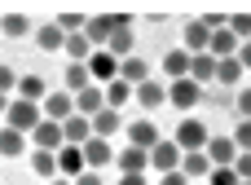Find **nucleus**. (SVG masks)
Returning a JSON list of instances; mask_svg holds the SVG:
<instances>
[{
  "instance_id": "f257e3e1",
  "label": "nucleus",
  "mask_w": 251,
  "mask_h": 185,
  "mask_svg": "<svg viewBox=\"0 0 251 185\" xmlns=\"http://www.w3.org/2000/svg\"><path fill=\"white\" fill-rule=\"evenodd\" d=\"M128 22H132L128 13H97V18H88V22H84V35H88V44H93V49H106V44H110V35H115L119 26H128Z\"/></svg>"
},
{
  "instance_id": "f03ea898",
  "label": "nucleus",
  "mask_w": 251,
  "mask_h": 185,
  "mask_svg": "<svg viewBox=\"0 0 251 185\" xmlns=\"http://www.w3.org/2000/svg\"><path fill=\"white\" fill-rule=\"evenodd\" d=\"M44 119V110H40V102H26V97H13L9 102V110H4V128H18V132H35V124Z\"/></svg>"
},
{
  "instance_id": "7ed1b4c3",
  "label": "nucleus",
  "mask_w": 251,
  "mask_h": 185,
  "mask_svg": "<svg viewBox=\"0 0 251 185\" xmlns=\"http://www.w3.org/2000/svg\"><path fill=\"white\" fill-rule=\"evenodd\" d=\"M176 146H181V155H190V150H207V141H212V132H207V124L203 119H194V115H185L181 124H176V137H172Z\"/></svg>"
},
{
  "instance_id": "20e7f679",
  "label": "nucleus",
  "mask_w": 251,
  "mask_h": 185,
  "mask_svg": "<svg viewBox=\"0 0 251 185\" xmlns=\"http://www.w3.org/2000/svg\"><path fill=\"white\" fill-rule=\"evenodd\" d=\"M199 102H203V88H199L194 79H172V84H168V106H176V110L190 115Z\"/></svg>"
},
{
  "instance_id": "39448f33",
  "label": "nucleus",
  "mask_w": 251,
  "mask_h": 185,
  "mask_svg": "<svg viewBox=\"0 0 251 185\" xmlns=\"http://www.w3.org/2000/svg\"><path fill=\"white\" fill-rule=\"evenodd\" d=\"M40 110H44V119H53V124H66V119L75 115V97H71L66 88H53V93L40 102Z\"/></svg>"
},
{
  "instance_id": "423d86ee",
  "label": "nucleus",
  "mask_w": 251,
  "mask_h": 185,
  "mask_svg": "<svg viewBox=\"0 0 251 185\" xmlns=\"http://www.w3.org/2000/svg\"><path fill=\"white\" fill-rule=\"evenodd\" d=\"M84 66H88V75H93V84H101V88H106L110 79H119V62H115V57H110L106 49H93V57H88Z\"/></svg>"
},
{
  "instance_id": "0eeeda50",
  "label": "nucleus",
  "mask_w": 251,
  "mask_h": 185,
  "mask_svg": "<svg viewBox=\"0 0 251 185\" xmlns=\"http://www.w3.org/2000/svg\"><path fill=\"white\" fill-rule=\"evenodd\" d=\"M26 141H31L35 150H49V155H57V150L66 146V141H62V124H53V119H40L35 132H31Z\"/></svg>"
},
{
  "instance_id": "6e6552de",
  "label": "nucleus",
  "mask_w": 251,
  "mask_h": 185,
  "mask_svg": "<svg viewBox=\"0 0 251 185\" xmlns=\"http://www.w3.org/2000/svg\"><path fill=\"white\" fill-rule=\"evenodd\" d=\"M84 163H88V172H101L106 163H115V146L106 137H88L84 141Z\"/></svg>"
},
{
  "instance_id": "1a4fd4ad",
  "label": "nucleus",
  "mask_w": 251,
  "mask_h": 185,
  "mask_svg": "<svg viewBox=\"0 0 251 185\" xmlns=\"http://www.w3.org/2000/svg\"><path fill=\"white\" fill-rule=\"evenodd\" d=\"M150 168H154V172H181V146L163 137V141L150 150Z\"/></svg>"
},
{
  "instance_id": "9d476101",
  "label": "nucleus",
  "mask_w": 251,
  "mask_h": 185,
  "mask_svg": "<svg viewBox=\"0 0 251 185\" xmlns=\"http://www.w3.org/2000/svg\"><path fill=\"white\" fill-rule=\"evenodd\" d=\"M163 137H159V128H154V119H132L128 124V146H137V150H154Z\"/></svg>"
},
{
  "instance_id": "9b49d317",
  "label": "nucleus",
  "mask_w": 251,
  "mask_h": 185,
  "mask_svg": "<svg viewBox=\"0 0 251 185\" xmlns=\"http://www.w3.org/2000/svg\"><path fill=\"white\" fill-rule=\"evenodd\" d=\"M79 172H88V163H84V146H62V150H57V177L75 181Z\"/></svg>"
},
{
  "instance_id": "f8f14e48",
  "label": "nucleus",
  "mask_w": 251,
  "mask_h": 185,
  "mask_svg": "<svg viewBox=\"0 0 251 185\" xmlns=\"http://www.w3.org/2000/svg\"><path fill=\"white\" fill-rule=\"evenodd\" d=\"M132 102H137V106H146V110H159V106H168V84L146 79L141 88H132Z\"/></svg>"
},
{
  "instance_id": "ddd939ff",
  "label": "nucleus",
  "mask_w": 251,
  "mask_h": 185,
  "mask_svg": "<svg viewBox=\"0 0 251 185\" xmlns=\"http://www.w3.org/2000/svg\"><path fill=\"white\" fill-rule=\"evenodd\" d=\"M97 110H106V88H101V84H88L84 93H75V115L93 119Z\"/></svg>"
},
{
  "instance_id": "4468645a",
  "label": "nucleus",
  "mask_w": 251,
  "mask_h": 185,
  "mask_svg": "<svg viewBox=\"0 0 251 185\" xmlns=\"http://www.w3.org/2000/svg\"><path fill=\"white\" fill-rule=\"evenodd\" d=\"M238 35L229 31V26H221V31H212V44H207V53L216 57V62H225V57H238Z\"/></svg>"
},
{
  "instance_id": "2eb2a0df",
  "label": "nucleus",
  "mask_w": 251,
  "mask_h": 185,
  "mask_svg": "<svg viewBox=\"0 0 251 185\" xmlns=\"http://www.w3.org/2000/svg\"><path fill=\"white\" fill-rule=\"evenodd\" d=\"M119 79H124V84H132V88H141V84H146V79H154V75H150V62L132 53V57H124V62H119Z\"/></svg>"
},
{
  "instance_id": "dca6fc26",
  "label": "nucleus",
  "mask_w": 251,
  "mask_h": 185,
  "mask_svg": "<svg viewBox=\"0 0 251 185\" xmlns=\"http://www.w3.org/2000/svg\"><path fill=\"white\" fill-rule=\"evenodd\" d=\"M207 159H212V168H234V159H238L234 137H212L207 141Z\"/></svg>"
},
{
  "instance_id": "f3484780",
  "label": "nucleus",
  "mask_w": 251,
  "mask_h": 185,
  "mask_svg": "<svg viewBox=\"0 0 251 185\" xmlns=\"http://www.w3.org/2000/svg\"><path fill=\"white\" fill-rule=\"evenodd\" d=\"M207 44H212V26H207L203 18H199V22H190V26H185V44H181V49L194 57V53H207Z\"/></svg>"
},
{
  "instance_id": "a211bd4d",
  "label": "nucleus",
  "mask_w": 251,
  "mask_h": 185,
  "mask_svg": "<svg viewBox=\"0 0 251 185\" xmlns=\"http://www.w3.org/2000/svg\"><path fill=\"white\" fill-rule=\"evenodd\" d=\"M190 79L203 88V84H216V57L212 53H194L190 57Z\"/></svg>"
},
{
  "instance_id": "6ab92c4d",
  "label": "nucleus",
  "mask_w": 251,
  "mask_h": 185,
  "mask_svg": "<svg viewBox=\"0 0 251 185\" xmlns=\"http://www.w3.org/2000/svg\"><path fill=\"white\" fill-rule=\"evenodd\" d=\"M93 137V119H84V115H71L66 124H62V141L66 146H84Z\"/></svg>"
},
{
  "instance_id": "aec40b11",
  "label": "nucleus",
  "mask_w": 251,
  "mask_h": 185,
  "mask_svg": "<svg viewBox=\"0 0 251 185\" xmlns=\"http://www.w3.org/2000/svg\"><path fill=\"white\" fill-rule=\"evenodd\" d=\"M88 84H93V75H88V66H84V62H71V66L62 71V88H66L71 97H75V93H84Z\"/></svg>"
},
{
  "instance_id": "412c9836",
  "label": "nucleus",
  "mask_w": 251,
  "mask_h": 185,
  "mask_svg": "<svg viewBox=\"0 0 251 185\" xmlns=\"http://www.w3.org/2000/svg\"><path fill=\"white\" fill-rule=\"evenodd\" d=\"M115 163H119V172H146V168H150V150L124 146V150L115 155Z\"/></svg>"
},
{
  "instance_id": "4be33fe9",
  "label": "nucleus",
  "mask_w": 251,
  "mask_h": 185,
  "mask_svg": "<svg viewBox=\"0 0 251 185\" xmlns=\"http://www.w3.org/2000/svg\"><path fill=\"white\" fill-rule=\"evenodd\" d=\"M119 128H124L119 110H110V106H106V110H97V115H93V137H106V141H110Z\"/></svg>"
},
{
  "instance_id": "5701e85b",
  "label": "nucleus",
  "mask_w": 251,
  "mask_h": 185,
  "mask_svg": "<svg viewBox=\"0 0 251 185\" xmlns=\"http://www.w3.org/2000/svg\"><path fill=\"white\" fill-rule=\"evenodd\" d=\"M163 71H168V79H190V53L185 49H168Z\"/></svg>"
},
{
  "instance_id": "b1692460",
  "label": "nucleus",
  "mask_w": 251,
  "mask_h": 185,
  "mask_svg": "<svg viewBox=\"0 0 251 185\" xmlns=\"http://www.w3.org/2000/svg\"><path fill=\"white\" fill-rule=\"evenodd\" d=\"M181 172H185V177H212V159H207V150H190V155H181Z\"/></svg>"
},
{
  "instance_id": "393cba45",
  "label": "nucleus",
  "mask_w": 251,
  "mask_h": 185,
  "mask_svg": "<svg viewBox=\"0 0 251 185\" xmlns=\"http://www.w3.org/2000/svg\"><path fill=\"white\" fill-rule=\"evenodd\" d=\"M26 150V132L18 128H0V159H18Z\"/></svg>"
},
{
  "instance_id": "a878e982",
  "label": "nucleus",
  "mask_w": 251,
  "mask_h": 185,
  "mask_svg": "<svg viewBox=\"0 0 251 185\" xmlns=\"http://www.w3.org/2000/svg\"><path fill=\"white\" fill-rule=\"evenodd\" d=\"M62 53H66L71 62H88V57H93V44H88V35H84V31H75V35H66Z\"/></svg>"
},
{
  "instance_id": "bb28decb",
  "label": "nucleus",
  "mask_w": 251,
  "mask_h": 185,
  "mask_svg": "<svg viewBox=\"0 0 251 185\" xmlns=\"http://www.w3.org/2000/svg\"><path fill=\"white\" fill-rule=\"evenodd\" d=\"M18 97H26V102H44V97H49V84H44L40 75H18Z\"/></svg>"
},
{
  "instance_id": "cd10ccee",
  "label": "nucleus",
  "mask_w": 251,
  "mask_h": 185,
  "mask_svg": "<svg viewBox=\"0 0 251 185\" xmlns=\"http://www.w3.org/2000/svg\"><path fill=\"white\" fill-rule=\"evenodd\" d=\"M35 44H40L44 53H57V49L66 44V35H62V26H57V22H49V26H40V31H35Z\"/></svg>"
},
{
  "instance_id": "c85d7f7f",
  "label": "nucleus",
  "mask_w": 251,
  "mask_h": 185,
  "mask_svg": "<svg viewBox=\"0 0 251 185\" xmlns=\"http://www.w3.org/2000/svg\"><path fill=\"white\" fill-rule=\"evenodd\" d=\"M106 53H110L115 62H124V57H132V31H128V26H119V31L110 35V44H106Z\"/></svg>"
},
{
  "instance_id": "c756f323",
  "label": "nucleus",
  "mask_w": 251,
  "mask_h": 185,
  "mask_svg": "<svg viewBox=\"0 0 251 185\" xmlns=\"http://www.w3.org/2000/svg\"><path fill=\"white\" fill-rule=\"evenodd\" d=\"M238 79H243V62H238V57H225V62H216V84H225V88H238Z\"/></svg>"
},
{
  "instance_id": "7c9ffc66",
  "label": "nucleus",
  "mask_w": 251,
  "mask_h": 185,
  "mask_svg": "<svg viewBox=\"0 0 251 185\" xmlns=\"http://www.w3.org/2000/svg\"><path fill=\"white\" fill-rule=\"evenodd\" d=\"M128 102H132V84L110 79V84H106V106H110V110H119V106H128Z\"/></svg>"
},
{
  "instance_id": "2f4dec72",
  "label": "nucleus",
  "mask_w": 251,
  "mask_h": 185,
  "mask_svg": "<svg viewBox=\"0 0 251 185\" xmlns=\"http://www.w3.org/2000/svg\"><path fill=\"white\" fill-rule=\"evenodd\" d=\"M31 172L35 177H57V155H49V150H31Z\"/></svg>"
},
{
  "instance_id": "473e14b6",
  "label": "nucleus",
  "mask_w": 251,
  "mask_h": 185,
  "mask_svg": "<svg viewBox=\"0 0 251 185\" xmlns=\"http://www.w3.org/2000/svg\"><path fill=\"white\" fill-rule=\"evenodd\" d=\"M0 31H4L9 40H22L31 26H26V18H22V13H4V18H0Z\"/></svg>"
},
{
  "instance_id": "72a5a7b5",
  "label": "nucleus",
  "mask_w": 251,
  "mask_h": 185,
  "mask_svg": "<svg viewBox=\"0 0 251 185\" xmlns=\"http://www.w3.org/2000/svg\"><path fill=\"white\" fill-rule=\"evenodd\" d=\"M234 146H238V155H251V119H238V128H234Z\"/></svg>"
},
{
  "instance_id": "f704fd0d",
  "label": "nucleus",
  "mask_w": 251,
  "mask_h": 185,
  "mask_svg": "<svg viewBox=\"0 0 251 185\" xmlns=\"http://www.w3.org/2000/svg\"><path fill=\"white\" fill-rule=\"evenodd\" d=\"M229 31H234L238 40H251V13H234V18H229Z\"/></svg>"
},
{
  "instance_id": "c9c22d12",
  "label": "nucleus",
  "mask_w": 251,
  "mask_h": 185,
  "mask_svg": "<svg viewBox=\"0 0 251 185\" xmlns=\"http://www.w3.org/2000/svg\"><path fill=\"white\" fill-rule=\"evenodd\" d=\"M207 181H212V185H238V172H234V168H212Z\"/></svg>"
},
{
  "instance_id": "e433bc0d",
  "label": "nucleus",
  "mask_w": 251,
  "mask_h": 185,
  "mask_svg": "<svg viewBox=\"0 0 251 185\" xmlns=\"http://www.w3.org/2000/svg\"><path fill=\"white\" fill-rule=\"evenodd\" d=\"M13 88H18V71H13V66H0V93L9 97Z\"/></svg>"
},
{
  "instance_id": "4c0bfd02",
  "label": "nucleus",
  "mask_w": 251,
  "mask_h": 185,
  "mask_svg": "<svg viewBox=\"0 0 251 185\" xmlns=\"http://www.w3.org/2000/svg\"><path fill=\"white\" fill-rule=\"evenodd\" d=\"M238 119H251V88H238Z\"/></svg>"
},
{
  "instance_id": "58836bf2",
  "label": "nucleus",
  "mask_w": 251,
  "mask_h": 185,
  "mask_svg": "<svg viewBox=\"0 0 251 185\" xmlns=\"http://www.w3.org/2000/svg\"><path fill=\"white\" fill-rule=\"evenodd\" d=\"M234 172H238V181H251V155H238L234 159Z\"/></svg>"
},
{
  "instance_id": "ea45409f",
  "label": "nucleus",
  "mask_w": 251,
  "mask_h": 185,
  "mask_svg": "<svg viewBox=\"0 0 251 185\" xmlns=\"http://www.w3.org/2000/svg\"><path fill=\"white\" fill-rule=\"evenodd\" d=\"M159 185H190V177H185V172H163Z\"/></svg>"
},
{
  "instance_id": "a19ab883",
  "label": "nucleus",
  "mask_w": 251,
  "mask_h": 185,
  "mask_svg": "<svg viewBox=\"0 0 251 185\" xmlns=\"http://www.w3.org/2000/svg\"><path fill=\"white\" fill-rule=\"evenodd\" d=\"M119 185H150L146 172H119Z\"/></svg>"
},
{
  "instance_id": "79ce46f5",
  "label": "nucleus",
  "mask_w": 251,
  "mask_h": 185,
  "mask_svg": "<svg viewBox=\"0 0 251 185\" xmlns=\"http://www.w3.org/2000/svg\"><path fill=\"white\" fill-rule=\"evenodd\" d=\"M238 62H243V71H251V40L238 44Z\"/></svg>"
},
{
  "instance_id": "37998d69",
  "label": "nucleus",
  "mask_w": 251,
  "mask_h": 185,
  "mask_svg": "<svg viewBox=\"0 0 251 185\" xmlns=\"http://www.w3.org/2000/svg\"><path fill=\"white\" fill-rule=\"evenodd\" d=\"M75 185H106V181H101V172H79Z\"/></svg>"
},
{
  "instance_id": "c03bdc74",
  "label": "nucleus",
  "mask_w": 251,
  "mask_h": 185,
  "mask_svg": "<svg viewBox=\"0 0 251 185\" xmlns=\"http://www.w3.org/2000/svg\"><path fill=\"white\" fill-rule=\"evenodd\" d=\"M9 102H13V97H4V93H0V124H4V110H9Z\"/></svg>"
},
{
  "instance_id": "a18cd8bd",
  "label": "nucleus",
  "mask_w": 251,
  "mask_h": 185,
  "mask_svg": "<svg viewBox=\"0 0 251 185\" xmlns=\"http://www.w3.org/2000/svg\"><path fill=\"white\" fill-rule=\"evenodd\" d=\"M49 185H75V181H66V177H53V181H49Z\"/></svg>"
},
{
  "instance_id": "49530a36",
  "label": "nucleus",
  "mask_w": 251,
  "mask_h": 185,
  "mask_svg": "<svg viewBox=\"0 0 251 185\" xmlns=\"http://www.w3.org/2000/svg\"><path fill=\"white\" fill-rule=\"evenodd\" d=\"M238 185H251V181H238Z\"/></svg>"
},
{
  "instance_id": "de8ad7c7",
  "label": "nucleus",
  "mask_w": 251,
  "mask_h": 185,
  "mask_svg": "<svg viewBox=\"0 0 251 185\" xmlns=\"http://www.w3.org/2000/svg\"><path fill=\"white\" fill-rule=\"evenodd\" d=\"M0 128H4V124H0Z\"/></svg>"
}]
</instances>
